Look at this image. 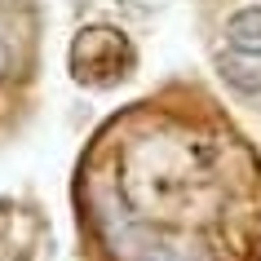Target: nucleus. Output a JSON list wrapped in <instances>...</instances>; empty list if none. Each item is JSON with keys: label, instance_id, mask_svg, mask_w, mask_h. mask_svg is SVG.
<instances>
[{"label": "nucleus", "instance_id": "1", "mask_svg": "<svg viewBox=\"0 0 261 261\" xmlns=\"http://www.w3.org/2000/svg\"><path fill=\"white\" fill-rule=\"evenodd\" d=\"M128 67H133V49L111 27H84L71 44V75L80 84H93V89L115 84L128 75Z\"/></svg>", "mask_w": 261, "mask_h": 261}, {"label": "nucleus", "instance_id": "4", "mask_svg": "<svg viewBox=\"0 0 261 261\" xmlns=\"http://www.w3.org/2000/svg\"><path fill=\"white\" fill-rule=\"evenodd\" d=\"M5 71H9V44L0 40V75H5Z\"/></svg>", "mask_w": 261, "mask_h": 261}, {"label": "nucleus", "instance_id": "2", "mask_svg": "<svg viewBox=\"0 0 261 261\" xmlns=\"http://www.w3.org/2000/svg\"><path fill=\"white\" fill-rule=\"evenodd\" d=\"M226 44L234 58H261V5H248L226 22Z\"/></svg>", "mask_w": 261, "mask_h": 261}, {"label": "nucleus", "instance_id": "3", "mask_svg": "<svg viewBox=\"0 0 261 261\" xmlns=\"http://www.w3.org/2000/svg\"><path fill=\"white\" fill-rule=\"evenodd\" d=\"M142 261H191V257H181V252H151V257H142Z\"/></svg>", "mask_w": 261, "mask_h": 261}]
</instances>
